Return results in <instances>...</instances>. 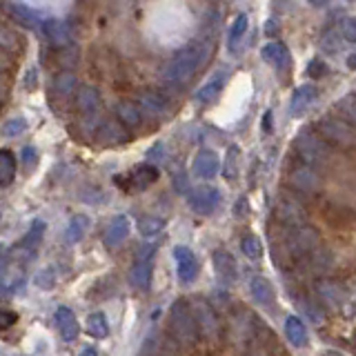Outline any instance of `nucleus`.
Masks as SVG:
<instances>
[{
  "instance_id": "obj_1",
  "label": "nucleus",
  "mask_w": 356,
  "mask_h": 356,
  "mask_svg": "<svg viewBox=\"0 0 356 356\" xmlns=\"http://www.w3.org/2000/svg\"><path fill=\"white\" fill-rule=\"evenodd\" d=\"M205 44H189V47H185L183 51H178L174 58L170 60V65L165 67V72H163V78L170 85H183L187 83L189 78H192L196 72H198V67L203 65L205 60Z\"/></svg>"
},
{
  "instance_id": "obj_2",
  "label": "nucleus",
  "mask_w": 356,
  "mask_h": 356,
  "mask_svg": "<svg viewBox=\"0 0 356 356\" xmlns=\"http://www.w3.org/2000/svg\"><path fill=\"white\" fill-rule=\"evenodd\" d=\"M170 325H172L174 337L181 343L192 345L198 339L200 330H198V323L194 316V309L183 298H178L170 309Z\"/></svg>"
},
{
  "instance_id": "obj_3",
  "label": "nucleus",
  "mask_w": 356,
  "mask_h": 356,
  "mask_svg": "<svg viewBox=\"0 0 356 356\" xmlns=\"http://www.w3.org/2000/svg\"><path fill=\"white\" fill-rule=\"evenodd\" d=\"M294 145H296L300 161L309 167H314V170L330 161V145L314 131H300Z\"/></svg>"
},
{
  "instance_id": "obj_4",
  "label": "nucleus",
  "mask_w": 356,
  "mask_h": 356,
  "mask_svg": "<svg viewBox=\"0 0 356 356\" xmlns=\"http://www.w3.org/2000/svg\"><path fill=\"white\" fill-rule=\"evenodd\" d=\"M318 136L327 145H337V147H356V129L348 120L341 118H321L316 122Z\"/></svg>"
},
{
  "instance_id": "obj_5",
  "label": "nucleus",
  "mask_w": 356,
  "mask_h": 356,
  "mask_svg": "<svg viewBox=\"0 0 356 356\" xmlns=\"http://www.w3.org/2000/svg\"><path fill=\"white\" fill-rule=\"evenodd\" d=\"M154 252L156 245H143L138 250L136 263H134L131 272H129V283L136 289H147L152 283V270H154Z\"/></svg>"
},
{
  "instance_id": "obj_6",
  "label": "nucleus",
  "mask_w": 356,
  "mask_h": 356,
  "mask_svg": "<svg viewBox=\"0 0 356 356\" xmlns=\"http://www.w3.org/2000/svg\"><path fill=\"white\" fill-rule=\"evenodd\" d=\"M287 181H289V185L296 189V192L305 194V196L316 194L318 189H321V176H318V172L314 170V167L305 165V163L294 167V170L289 172Z\"/></svg>"
},
{
  "instance_id": "obj_7",
  "label": "nucleus",
  "mask_w": 356,
  "mask_h": 356,
  "mask_svg": "<svg viewBox=\"0 0 356 356\" xmlns=\"http://www.w3.org/2000/svg\"><path fill=\"white\" fill-rule=\"evenodd\" d=\"M218 205H220V192L216 187L200 185L194 189L192 194H189V207H192L200 216H209Z\"/></svg>"
},
{
  "instance_id": "obj_8",
  "label": "nucleus",
  "mask_w": 356,
  "mask_h": 356,
  "mask_svg": "<svg viewBox=\"0 0 356 356\" xmlns=\"http://www.w3.org/2000/svg\"><path fill=\"white\" fill-rule=\"evenodd\" d=\"M174 259H176V270H178L181 283H185V285L194 283L196 276H198V261H196L194 252L189 248H185V245H176Z\"/></svg>"
},
{
  "instance_id": "obj_9",
  "label": "nucleus",
  "mask_w": 356,
  "mask_h": 356,
  "mask_svg": "<svg viewBox=\"0 0 356 356\" xmlns=\"http://www.w3.org/2000/svg\"><path fill=\"white\" fill-rule=\"evenodd\" d=\"M192 172L196 178L200 181H209V178H214L218 172H220V161L218 156L211 152V149H200L196 156H194V163H192Z\"/></svg>"
},
{
  "instance_id": "obj_10",
  "label": "nucleus",
  "mask_w": 356,
  "mask_h": 356,
  "mask_svg": "<svg viewBox=\"0 0 356 356\" xmlns=\"http://www.w3.org/2000/svg\"><path fill=\"white\" fill-rule=\"evenodd\" d=\"M40 31L54 47H67V44H70V27H67L63 20H56V18L42 20Z\"/></svg>"
},
{
  "instance_id": "obj_11",
  "label": "nucleus",
  "mask_w": 356,
  "mask_h": 356,
  "mask_svg": "<svg viewBox=\"0 0 356 356\" xmlns=\"http://www.w3.org/2000/svg\"><path fill=\"white\" fill-rule=\"evenodd\" d=\"M192 309H194V316L198 323V330L203 332L205 337H214L218 332V318L214 314V309H211L205 300H196Z\"/></svg>"
},
{
  "instance_id": "obj_12",
  "label": "nucleus",
  "mask_w": 356,
  "mask_h": 356,
  "mask_svg": "<svg viewBox=\"0 0 356 356\" xmlns=\"http://www.w3.org/2000/svg\"><path fill=\"white\" fill-rule=\"evenodd\" d=\"M56 325H58L60 337L67 343L76 341L78 334H81V325H78V318H76V314H74L70 307H58V312H56Z\"/></svg>"
},
{
  "instance_id": "obj_13",
  "label": "nucleus",
  "mask_w": 356,
  "mask_h": 356,
  "mask_svg": "<svg viewBox=\"0 0 356 356\" xmlns=\"http://www.w3.org/2000/svg\"><path fill=\"white\" fill-rule=\"evenodd\" d=\"M214 267H216V276L220 278L222 283H232V281H236V272H238V267H236V261L232 259V254H227L225 250H216L214 252Z\"/></svg>"
},
{
  "instance_id": "obj_14",
  "label": "nucleus",
  "mask_w": 356,
  "mask_h": 356,
  "mask_svg": "<svg viewBox=\"0 0 356 356\" xmlns=\"http://www.w3.org/2000/svg\"><path fill=\"white\" fill-rule=\"evenodd\" d=\"M127 236H129V218L116 216L105 229V245L107 248H118V245L125 243Z\"/></svg>"
},
{
  "instance_id": "obj_15",
  "label": "nucleus",
  "mask_w": 356,
  "mask_h": 356,
  "mask_svg": "<svg viewBox=\"0 0 356 356\" xmlns=\"http://www.w3.org/2000/svg\"><path fill=\"white\" fill-rule=\"evenodd\" d=\"M225 81H227V72L225 70H220V72H216L214 76L209 78V81L198 89L196 92V100L198 103H211L218 94H220V89L225 87Z\"/></svg>"
},
{
  "instance_id": "obj_16",
  "label": "nucleus",
  "mask_w": 356,
  "mask_h": 356,
  "mask_svg": "<svg viewBox=\"0 0 356 356\" xmlns=\"http://www.w3.org/2000/svg\"><path fill=\"white\" fill-rule=\"evenodd\" d=\"M316 100V87L314 85H300L294 96H292V103H289V111L292 116H300L305 114L307 107Z\"/></svg>"
},
{
  "instance_id": "obj_17",
  "label": "nucleus",
  "mask_w": 356,
  "mask_h": 356,
  "mask_svg": "<svg viewBox=\"0 0 356 356\" xmlns=\"http://www.w3.org/2000/svg\"><path fill=\"white\" fill-rule=\"evenodd\" d=\"M250 289H252L254 300L259 305H263V307H272L274 305V285L267 281V278H263V276L252 278Z\"/></svg>"
},
{
  "instance_id": "obj_18",
  "label": "nucleus",
  "mask_w": 356,
  "mask_h": 356,
  "mask_svg": "<svg viewBox=\"0 0 356 356\" xmlns=\"http://www.w3.org/2000/svg\"><path fill=\"white\" fill-rule=\"evenodd\" d=\"M156 178H159V170L152 165H140L136 167L129 176H127V181H129V189H145V187H149L152 183H156Z\"/></svg>"
},
{
  "instance_id": "obj_19",
  "label": "nucleus",
  "mask_w": 356,
  "mask_h": 356,
  "mask_svg": "<svg viewBox=\"0 0 356 356\" xmlns=\"http://www.w3.org/2000/svg\"><path fill=\"white\" fill-rule=\"evenodd\" d=\"M76 107L83 111V114H96L98 107H100V94L98 89L94 87H81L76 94Z\"/></svg>"
},
{
  "instance_id": "obj_20",
  "label": "nucleus",
  "mask_w": 356,
  "mask_h": 356,
  "mask_svg": "<svg viewBox=\"0 0 356 356\" xmlns=\"http://www.w3.org/2000/svg\"><path fill=\"white\" fill-rule=\"evenodd\" d=\"M98 140L105 145H120L127 140V131L125 125H118V122H103L98 131Z\"/></svg>"
},
{
  "instance_id": "obj_21",
  "label": "nucleus",
  "mask_w": 356,
  "mask_h": 356,
  "mask_svg": "<svg viewBox=\"0 0 356 356\" xmlns=\"http://www.w3.org/2000/svg\"><path fill=\"white\" fill-rule=\"evenodd\" d=\"M261 54H263V60L270 63L272 67H276V70H283V67L287 65V58H289L285 44H281V42H267Z\"/></svg>"
},
{
  "instance_id": "obj_22",
  "label": "nucleus",
  "mask_w": 356,
  "mask_h": 356,
  "mask_svg": "<svg viewBox=\"0 0 356 356\" xmlns=\"http://www.w3.org/2000/svg\"><path fill=\"white\" fill-rule=\"evenodd\" d=\"M116 116L120 120V125H125V127H138L140 120H143V109L138 105L127 103V100H125V103H118Z\"/></svg>"
},
{
  "instance_id": "obj_23",
  "label": "nucleus",
  "mask_w": 356,
  "mask_h": 356,
  "mask_svg": "<svg viewBox=\"0 0 356 356\" xmlns=\"http://www.w3.org/2000/svg\"><path fill=\"white\" fill-rule=\"evenodd\" d=\"M89 229V218L85 214H78L70 220V225H67L65 229V241L70 243V245H76V243H81L85 238V234Z\"/></svg>"
},
{
  "instance_id": "obj_24",
  "label": "nucleus",
  "mask_w": 356,
  "mask_h": 356,
  "mask_svg": "<svg viewBox=\"0 0 356 356\" xmlns=\"http://www.w3.org/2000/svg\"><path fill=\"white\" fill-rule=\"evenodd\" d=\"M285 334L289 343L294 345V348H303L305 341H307V332H305V325L303 321H300L298 316H287L285 321Z\"/></svg>"
},
{
  "instance_id": "obj_25",
  "label": "nucleus",
  "mask_w": 356,
  "mask_h": 356,
  "mask_svg": "<svg viewBox=\"0 0 356 356\" xmlns=\"http://www.w3.org/2000/svg\"><path fill=\"white\" fill-rule=\"evenodd\" d=\"M294 245H296L298 252H312L318 245V232L309 225L298 227L294 234Z\"/></svg>"
},
{
  "instance_id": "obj_26",
  "label": "nucleus",
  "mask_w": 356,
  "mask_h": 356,
  "mask_svg": "<svg viewBox=\"0 0 356 356\" xmlns=\"http://www.w3.org/2000/svg\"><path fill=\"white\" fill-rule=\"evenodd\" d=\"M138 105H140L143 111H147V114H152V116H163L165 111H167L165 98L159 96V94H154V92H145V94H140Z\"/></svg>"
},
{
  "instance_id": "obj_27",
  "label": "nucleus",
  "mask_w": 356,
  "mask_h": 356,
  "mask_svg": "<svg viewBox=\"0 0 356 356\" xmlns=\"http://www.w3.org/2000/svg\"><path fill=\"white\" fill-rule=\"evenodd\" d=\"M16 178V156L9 149H0V185H11Z\"/></svg>"
},
{
  "instance_id": "obj_28",
  "label": "nucleus",
  "mask_w": 356,
  "mask_h": 356,
  "mask_svg": "<svg viewBox=\"0 0 356 356\" xmlns=\"http://www.w3.org/2000/svg\"><path fill=\"white\" fill-rule=\"evenodd\" d=\"M11 14H14V18L20 22V25H25L29 29H40L42 27V20L36 16V11L27 9L25 5H11Z\"/></svg>"
},
{
  "instance_id": "obj_29",
  "label": "nucleus",
  "mask_w": 356,
  "mask_h": 356,
  "mask_svg": "<svg viewBox=\"0 0 356 356\" xmlns=\"http://www.w3.org/2000/svg\"><path fill=\"white\" fill-rule=\"evenodd\" d=\"M87 332H89V337H94V339H105L109 334V323H107L105 314H100V312L89 314L87 316Z\"/></svg>"
},
{
  "instance_id": "obj_30",
  "label": "nucleus",
  "mask_w": 356,
  "mask_h": 356,
  "mask_svg": "<svg viewBox=\"0 0 356 356\" xmlns=\"http://www.w3.org/2000/svg\"><path fill=\"white\" fill-rule=\"evenodd\" d=\"M138 229H140V234L145 238H156L165 229V222L159 216H145L138 222Z\"/></svg>"
},
{
  "instance_id": "obj_31",
  "label": "nucleus",
  "mask_w": 356,
  "mask_h": 356,
  "mask_svg": "<svg viewBox=\"0 0 356 356\" xmlns=\"http://www.w3.org/2000/svg\"><path fill=\"white\" fill-rule=\"evenodd\" d=\"M76 89V76L72 72H65V74H58L54 81V92L58 96H72Z\"/></svg>"
},
{
  "instance_id": "obj_32",
  "label": "nucleus",
  "mask_w": 356,
  "mask_h": 356,
  "mask_svg": "<svg viewBox=\"0 0 356 356\" xmlns=\"http://www.w3.org/2000/svg\"><path fill=\"white\" fill-rule=\"evenodd\" d=\"M42 234H44V222H42V220H36V222L31 225V229L25 234V238L20 241V248H22V250H33V248H36V245L40 243Z\"/></svg>"
},
{
  "instance_id": "obj_33",
  "label": "nucleus",
  "mask_w": 356,
  "mask_h": 356,
  "mask_svg": "<svg viewBox=\"0 0 356 356\" xmlns=\"http://www.w3.org/2000/svg\"><path fill=\"white\" fill-rule=\"evenodd\" d=\"M250 27V20L245 14H238L236 20H234V25H232V31H229V49H234V44H236L243 36H245V31H248Z\"/></svg>"
},
{
  "instance_id": "obj_34",
  "label": "nucleus",
  "mask_w": 356,
  "mask_h": 356,
  "mask_svg": "<svg viewBox=\"0 0 356 356\" xmlns=\"http://www.w3.org/2000/svg\"><path fill=\"white\" fill-rule=\"evenodd\" d=\"M25 129H27V120L25 118H9L5 125L0 127V134H3L5 138H16Z\"/></svg>"
},
{
  "instance_id": "obj_35",
  "label": "nucleus",
  "mask_w": 356,
  "mask_h": 356,
  "mask_svg": "<svg viewBox=\"0 0 356 356\" xmlns=\"http://www.w3.org/2000/svg\"><path fill=\"white\" fill-rule=\"evenodd\" d=\"M241 248H243V254L250 256V259H261L263 256V245H261L259 236H245Z\"/></svg>"
},
{
  "instance_id": "obj_36",
  "label": "nucleus",
  "mask_w": 356,
  "mask_h": 356,
  "mask_svg": "<svg viewBox=\"0 0 356 356\" xmlns=\"http://www.w3.org/2000/svg\"><path fill=\"white\" fill-rule=\"evenodd\" d=\"M0 47L7 49V51L18 49V36H16V31H11L7 25H0Z\"/></svg>"
},
{
  "instance_id": "obj_37",
  "label": "nucleus",
  "mask_w": 356,
  "mask_h": 356,
  "mask_svg": "<svg viewBox=\"0 0 356 356\" xmlns=\"http://www.w3.org/2000/svg\"><path fill=\"white\" fill-rule=\"evenodd\" d=\"M33 283H36V287H40V289H51L56 285V272L51 270V267H44V270H40L36 274Z\"/></svg>"
},
{
  "instance_id": "obj_38",
  "label": "nucleus",
  "mask_w": 356,
  "mask_h": 356,
  "mask_svg": "<svg viewBox=\"0 0 356 356\" xmlns=\"http://www.w3.org/2000/svg\"><path fill=\"white\" fill-rule=\"evenodd\" d=\"M341 33H343L345 40L356 42V16H350L341 22Z\"/></svg>"
},
{
  "instance_id": "obj_39",
  "label": "nucleus",
  "mask_w": 356,
  "mask_h": 356,
  "mask_svg": "<svg viewBox=\"0 0 356 356\" xmlns=\"http://www.w3.org/2000/svg\"><path fill=\"white\" fill-rule=\"evenodd\" d=\"M341 111H343L345 116H348L350 125L356 129V98H345L343 103H341Z\"/></svg>"
},
{
  "instance_id": "obj_40",
  "label": "nucleus",
  "mask_w": 356,
  "mask_h": 356,
  "mask_svg": "<svg viewBox=\"0 0 356 356\" xmlns=\"http://www.w3.org/2000/svg\"><path fill=\"white\" fill-rule=\"evenodd\" d=\"M20 159H22V163H25L27 170H31V167H36V163H38V154L33 147H25L20 152Z\"/></svg>"
},
{
  "instance_id": "obj_41",
  "label": "nucleus",
  "mask_w": 356,
  "mask_h": 356,
  "mask_svg": "<svg viewBox=\"0 0 356 356\" xmlns=\"http://www.w3.org/2000/svg\"><path fill=\"white\" fill-rule=\"evenodd\" d=\"M323 74H327V65H325V63L312 60V63L307 65V76H312V78H321Z\"/></svg>"
},
{
  "instance_id": "obj_42",
  "label": "nucleus",
  "mask_w": 356,
  "mask_h": 356,
  "mask_svg": "<svg viewBox=\"0 0 356 356\" xmlns=\"http://www.w3.org/2000/svg\"><path fill=\"white\" fill-rule=\"evenodd\" d=\"M18 316L14 314V312H5L0 309V330H9L11 325H16Z\"/></svg>"
},
{
  "instance_id": "obj_43",
  "label": "nucleus",
  "mask_w": 356,
  "mask_h": 356,
  "mask_svg": "<svg viewBox=\"0 0 356 356\" xmlns=\"http://www.w3.org/2000/svg\"><path fill=\"white\" fill-rule=\"evenodd\" d=\"M234 159H238V147H229L227 149V167H225V176L234 178L236 172H234Z\"/></svg>"
},
{
  "instance_id": "obj_44",
  "label": "nucleus",
  "mask_w": 356,
  "mask_h": 356,
  "mask_svg": "<svg viewBox=\"0 0 356 356\" xmlns=\"http://www.w3.org/2000/svg\"><path fill=\"white\" fill-rule=\"evenodd\" d=\"M11 67H14V60H11L9 51L0 47V74H3V72H9Z\"/></svg>"
},
{
  "instance_id": "obj_45",
  "label": "nucleus",
  "mask_w": 356,
  "mask_h": 356,
  "mask_svg": "<svg viewBox=\"0 0 356 356\" xmlns=\"http://www.w3.org/2000/svg\"><path fill=\"white\" fill-rule=\"evenodd\" d=\"M272 111H265V116H263V131H272Z\"/></svg>"
},
{
  "instance_id": "obj_46",
  "label": "nucleus",
  "mask_w": 356,
  "mask_h": 356,
  "mask_svg": "<svg viewBox=\"0 0 356 356\" xmlns=\"http://www.w3.org/2000/svg\"><path fill=\"white\" fill-rule=\"evenodd\" d=\"M33 83H38V72L36 70H29V74H27V87L31 89Z\"/></svg>"
},
{
  "instance_id": "obj_47",
  "label": "nucleus",
  "mask_w": 356,
  "mask_h": 356,
  "mask_svg": "<svg viewBox=\"0 0 356 356\" xmlns=\"http://www.w3.org/2000/svg\"><path fill=\"white\" fill-rule=\"evenodd\" d=\"M7 261H9V256H7V252H5V248H3V245H0V272L5 270Z\"/></svg>"
},
{
  "instance_id": "obj_48",
  "label": "nucleus",
  "mask_w": 356,
  "mask_h": 356,
  "mask_svg": "<svg viewBox=\"0 0 356 356\" xmlns=\"http://www.w3.org/2000/svg\"><path fill=\"white\" fill-rule=\"evenodd\" d=\"M307 3L312 5V7H327L332 0H307Z\"/></svg>"
},
{
  "instance_id": "obj_49",
  "label": "nucleus",
  "mask_w": 356,
  "mask_h": 356,
  "mask_svg": "<svg viewBox=\"0 0 356 356\" xmlns=\"http://www.w3.org/2000/svg\"><path fill=\"white\" fill-rule=\"evenodd\" d=\"M78 356H98V352L94 350V348H85L81 354H78Z\"/></svg>"
},
{
  "instance_id": "obj_50",
  "label": "nucleus",
  "mask_w": 356,
  "mask_h": 356,
  "mask_svg": "<svg viewBox=\"0 0 356 356\" xmlns=\"http://www.w3.org/2000/svg\"><path fill=\"white\" fill-rule=\"evenodd\" d=\"M276 29H278V25H276V22H272V20L265 25V31H267V33H272V31H276Z\"/></svg>"
},
{
  "instance_id": "obj_51",
  "label": "nucleus",
  "mask_w": 356,
  "mask_h": 356,
  "mask_svg": "<svg viewBox=\"0 0 356 356\" xmlns=\"http://www.w3.org/2000/svg\"><path fill=\"white\" fill-rule=\"evenodd\" d=\"M348 65L352 67V70H356V54H352L350 58H348Z\"/></svg>"
},
{
  "instance_id": "obj_52",
  "label": "nucleus",
  "mask_w": 356,
  "mask_h": 356,
  "mask_svg": "<svg viewBox=\"0 0 356 356\" xmlns=\"http://www.w3.org/2000/svg\"><path fill=\"white\" fill-rule=\"evenodd\" d=\"M354 3H356V0H354Z\"/></svg>"
}]
</instances>
